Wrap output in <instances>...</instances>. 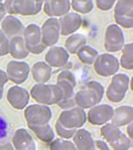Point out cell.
<instances>
[{
    "mask_svg": "<svg viewBox=\"0 0 133 150\" xmlns=\"http://www.w3.org/2000/svg\"><path fill=\"white\" fill-rule=\"evenodd\" d=\"M24 28L23 23L14 15L6 16L1 21V30L7 38L21 36L23 33Z\"/></svg>",
    "mask_w": 133,
    "mask_h": 150,
    "instance_id": "obj_19",
    "label": "cell"
},
{
    "mask_svg": "<svg viewBox=\"0 0 133 150\" xmlns=\"http://www.w3.org/2000/svg\"><path fill=\"white\" fill-rule=\"evenodd\" d=\"M9 53L17 59H22L28 56L29 52L26 48L21 36H16L9 39Z\"/></svg>",
    "mask_w": 133,
    "mask_h": 150,
    "instance_id": "obj_24",
    "label": "cell"
},
{
    "mask_svg": "<svg viewBox=\"0 0 133 150\" xmlns=\"http://www.w3.org/2000/svg\"><path fill=\"white\" fill-rule=\"evenodd\" d=\"M70 0H48L44 4V11L50 17H61L70 10Z\"/></svg>",
    "mask_w": 133,
    "mask_h": 150,
    "instance_id": "obj_20",
    "label": "cell"
},
{
    "mask_svg": "<svg viewBox=\"0 0 133 150\" xmlns=\"http://www.w3.org/2000/svg\"><path fill=\"white\" fill-rule=\"evenodd\" d=\"M83 19L77 13H68L59 19L60 35L69 36L77 31L82 26Z\"/></svg>",
    "mask_w": 133,
    "mask_h": 150,
    "instance_id": "obj_15",
    "label": "cell"
},
{
    "mask_svg": "<svg viewBox=\"0 0 133 150\" xmlns=\"http://www.w3.org/2000/svg\"><path fill=\"white\" fill-rule=\"evenodd\" d=\"M51 150H77L75 144L65 139H57L50 144Z\"/></svg>",
    "mask_w": 133,
    "mask_h": 150,
    "instance_id": "obj_32",
    "label": "cell"
},
{
    "mask_svg": "<svg viewBox=\"0 0 133 150\" xmlns=\"http://www.w3.org/2000/svg\"><path fill=\"white\" fill-rule=\"evenodd\" d=\"M104 93V86L99 82H88L83 89L75 93L76 105L83 109L91 108L102 100Z\"/></svg>",
    "mask_w": 133,
    "mask_h": 150,
    "instance_id": "obj_1",
    "label": "cell"
},
{
    "mask_svg": "<svg viewBox=\"0 0 133 150\" xmlns=\"http://www.w3.org/2000/svg\"><path fill=\"white\" fill-rule=\"evenodd\" d=\"M4 96V86H0V100H2Z\"/></svg>",
    "mask_w": 133,
    "mask_h": 150,
    "instance_id": "obj_42",
    "label": "cell"
},
{
    "mask_svg": "<svg viewBox=\"0 0 133 150\" xmlns=\"http://www.w3.org/2000/svg\"><path fill=\"white\" fill-rule=\"evenodd\" d=\"M6 98L13 108L21 110L24 109L28 104L30 96L25 88L19 85H14L9 88Z\"/></svg>",
    "mask_w": 133,
    "mask_h": 150,
    "instance_id": "obj_16",
    "label": "cell"
},
{
    "mask_svg": "<svg viewBox=\"0 0 133 150\" xmlns=\"http://www.w3.org/2000/svg\"><path fill=\"white\" fill-rule=\"evenodd\" d=\"M125 45V38L122 28L116 24L109 25L105 33V49L109 52L121 51Z\"/></svg>",
    "mask_w": 133,
    "mask_h": 150,
    "instance_id": "obj_10",
    "label": "cell"
},
{
    "mask_svg": "<svg viewBox=\"0 0 133 150\" xmlns=\"http://www.w3.org/2000/svg\"><path fill=\"white\" fill-rule=\"evenodd\" d=\"M86 120L87 117L84 109L79 107H73L62 111L58 121L66 128L77 130L85 124Z\"/></svg>",
    "mask_w": 133,
    "mask_h": 150,
    "instance_id": "obj_9",
    "label": "cell"
},
{
    "mask_svg": "<svg viewBox=\"0 0 133 150\" xmlns=\"http://www.w3.org/2000/svg\"><path fill=\"white\" fill-rule=\"evenodd\" d=\"M30 95L38 104H58L62 98V92L57 83H36L30 90Z\"/></svg>",
    "mask_w": 133,
    "mask_h": 150,
    "instance_id": "obj_3",
    "label": "cell"
},
{
    "mask_svg": "<svg viewBox=\"0 0 133 150\" xmlns=\"http://www.w3.org/2000/svg\"><path fill=\"white\" fill-rule=\"evenodd\" d=\"M40 29L42 42L45 47H52L58 43L60 36L59 19L54 17L49 18L44 22Z\"/></svg>",
    "mask_w": 133,
    "mask_h": 150,
    "instance_id": "obj_12",
    "label": "cell"
},
{
    "mask_svg": "<svg viewBox=\"0 0 133 150\" xmlns=\"http://www.w3.org/2000/svg\"><path fill=\"white\" fill-rule=\"evenodd\" d=\"M37 2H39V3H41V4H45V2H47L48 0H37Z\"/></svg>",
    "mask_w": 133,
    "mask_h": 150,
    "instance_id": "obj_43",
    "label": "cell"
},
{
    "mask_svg": "<svg viewBox=\"0 0 133 150\" xmlns=\"http://www.w3.org/2000/svg\"><path fill=\"white\" fill-rule=\"evenodd\" d=\"M76 54H77L78 59L83 63L91 65V64L94 63L96 58L98 55V52L92 46L85 45L77 51Z\"/></svg>",
    "mask_w": 133,
    "mask_h": 150,
    "instance_id": "obj_27",
    "label": "cell"
},
{
    "mask_svg": "<svg viewBox=\"0 0 133 150\" xmlns=\"http://www.w3.org/2000/svg\"><path fill=\"white\" fill-rule=\"evenodd\" d=\"M13 146L16 150H36V142L32 135L23 128L18 129L12 139Z\"/></svg>",
    "mask_w": 133,
    "mask_h": 150,
    "instance_id": "obj_18",
    "label": "cell"
},
{
    "mask_svg": "<svg viewBox=\"0 0 133 150\" xmlns=\"http://www.w3.org/2000/svg\"><path fill=\"white\" fill-rule=\"evenodd\" d=\"M9 53V38L0 44V56H5Z\"/></svg>",
    "mask_w": 133,
    "mask_h": 150,
    "instance_id": "obj_35",
    "label": "cell"
},
{
    "mask_svg": "<svg viewBox=\"0 0 133 150\" xmlns=\"http://www.w3.org/2000/svg\"><path fill=\"white\" fill-rule=\"evenodd\" d=\"M8 82V77L6 76V71L0 69V86H5V84Z\"/></svg>",
    "mask_w": 133,
    "mask_h": 150,
    "instance_id": "obj_37",
    "label": "cell"
},
{
    "mask_svg": "<svg viewBox=\"0 0 133 150\" xmlns=\"http://www.w3.org/2000/svg\"><path fill=\"white\" fill-rule=\"evenodd\" d=\"M117 0H96V5L101 11L110 10Z\"/></svg>",
    "mask_w": 133,
    "mask_h": 150,
    "instance_id": "obj_34",
    "label": "cell"
},
{
    "mask_svg": "<svg viewBox=\"0 0 133 150\" xmlns=\"http://www.w3.org/2000/svg\"><path fill=\"white\" fill-rule=\"evenodd\" d=\"M70 4L76 12L81 13H88L93 9L92 0H72Z\"/></svg>",
    "mask_w": 133,
    "mask_h": 150,
    "instance_id": "obj_31",
    "label": "cell"
},
{
    "mask_svg": "<svg viewBox=\"0 0 133 150\" xmlns=\"http://www.w3.org/2000/svg\"><path fill=\"white\" fill-rule=\"evenodd\" d=\"M42 6L43 4L37 2V0H25V4L21 13V15H36L42 10Z\"/></svg>",
    "mask_w": 133,
    "mask_h": 150,
    "instance_id": "obj_29",
    "label": "cell"
},
{
    "mask_svg": "<svg viewBox=\"0 0 133 150\" xmlns=\"http://www.w3.org/2000/svg\"><path fill=\"white\" fill-rule=\"evenodd\" d=\"M6 11L5 6L4 4L0 3V22H1L3 19L6 17Z\"/></svg>",
    "mask_w": 133,
    "mask_h": 150,
    "instance_id": "obj_39",
    "label": "cell"
},
{
    "mask_svg": "<svg viewBox=\"0 0 133 150\" xmlns=\"http://www.w3.org/2000/svg\"><path fill=\"white\" fill-rule=\"evenodd\" d=\"M94 144H95L94 150H110L107 142H105L103 140H100V139L95 140Z\"/></svg>",
    "mask_w": 133,
    "mask_h": 150,
    "instance_id": "obj_36",
    "label": "cell"
},
{
    "mask_svg": "<svg viewBox=\"0 0 133 150\" xmlns=\"http://www.w3.org/2000/svg\"><path fill=\"white\" fill-rule=\"evenodd\" d=\"M132 4L133 0H118L115 7L116 25L124 28H131L133 27Z\"/></svg>",
    "mask_w": 133,
    "mask_h": 150,
    "instance_id": "obj_11",
    "label": "cell"
},
{
    "mask_svg": "<svg viewBox=\"0 0 133 150\" xmlns=\"http://www.w3.org/2000/svg\"><path fill=\"white\" fill-rule=\"evenodd\" d=\"M52 109L43 104H32L25 108L24 116L28 125H41L49 124L52 119Z\"/></svg>",
    "mask_w": 133,
    "mask_h": 150,
    "instance_id": "obj_5",
    "label": "cell"
},
{
    "mask_svg": "<svg viewBox=\"0 0 133 150\" xmlns=\"http://www.w3.org/2000/svg\"><path fill=\"white\" fill-rule=\"evenodd\" d=\"M93 64L95 72L104 77L115 75L120 68L118 59L111 53L98 54Z\"/></svg>",
    "mask_w": 133,
    "mask_h": 150,
    "instance_id": "obj_8",
    "label": "cell"
},
{
    "mask_svg": "<svg viewBox=\"0 0 133 150\" xmlns=\"http://www.w3.org/2000/svg\"><path fill=\"white\" fill-rule=\"evenodd\" d=\"M6 76L8 80L16 84L24 83L30 73L29 65L22 61H11L6 66Z\"/></svg>",
    "mask_w": 133,
    "mask_h": 150,
    "instance_id": "obj_14",
    "label": "cell"
},
{
    "mask_svg": "<svg viewBox=\"0 0 133 150\" xmlns=\"http://www.w3.org/2000/svg\"><path fill=\"white\" fill-rule=\"evenodd\" d=\"M57 84L62 92V98L57 105L63 109H69L75 107L74 89L76 85L75 75L68 69L61 71L57 77Z\"/></svg>",
    "mask_w": 133,
    "mask_h": 150,
    "instance_id": "obj_2",
    "label": "cell"
},
{
    "mask_svg": "<svg viewBox=\"0 0 133 150\" xmlns=\"http://www.w3.org/2000/svg\"><path fill=\"white\" fill-rule=\"evenodd\" d=\"M55 129L56 132L58 133V135L65 139H69L70 138H73V136L75 135L76 130V129H69V128H66L65 126H63L58 120L56 121L55 124Z\"/></svg>",
    "mask_w": 133,
    "mask_h": 150,
    "instance_id": "obj_33",
    "label": "cell"
},
{
    "mask_svg": "<svg viewBox=\"0 0 133 150\" xmlns=\"http://www.w3.org/2000/svg\"><path fill=\"white\" fill-rule=\"evenodd\" d=\"M127 132H128V136L130 139H132V137H133V134H132V123L129 124L128 125V127H127Z\"/></svg>",
    "mask_w": 133,
    "mask_h": 150,
    "instance_id": "obj_40",
    "label": "cell"
},
{
    "mask_svg": "<svg viewBox=\"0 0 133 150\" xmlns=\"http://www.w3.org/2000/svg\"><path fill=\"white\" fill-rule=\"evenodd\" d=\"M0 150H15L13 144H11L10 142H5L0 144Z\"/></svg>",
    "mask_w": 133,
    "mask_h": 150,
    "instance_id": "obj_38",
    "label": "cell"
},
{
    "mask_svg": "<svg viewBox=\"0 0 133 150\" xmlns=\"http://www.w3.org/2000/svg\"><path fill=\"white\" fill-rule=\"evenodd\" d=\"M23 39L26 48L29 52L33 54H40L45 50V46L43 45L41 29L37 24H29L23 30Z\"/></svg>",
    "mask_w": 133,
    "mask_h": 150,
    "instance_id": "obj_7",
    "label": "cell"
},
{
    "mask_svg": "<svg viewBox=\"0 0 133 150\" xmlns=\"http://www.w3.org/2000/svg\"><path fill=\"white\" fill-rule=\"evenodd\" d=\"M1 1H2V0H0V3H1Z\"/></svg>",
    "mask_w": 133,
    "mask_h": 150,
    "instance_id": "obj_44",
    "label": "cell"
},
{
    "mask_svg": "<svg viewBox=\"0 0 133 150\" xmlns=\"http://www.w3.org/2000/svg\"><path fill=\"white\" fill-rule=\"evenodd\" d=\"M32 77L37 83H47L52 74V67H50L45 62H37L32 66L30 69Z\"/></svg>",
    "mask_w": 133,
    "mask_h": 150,
    "instance_id": "obj_22",
    "label": "cell"
},
{
    "mask_svg": "<svg viewBox=\"0 0 133 150\" xmlns=\"http://www.w3.org/2000/svg\"><path fill=\"white\" fill-rule=\"evenodd\" d=\"M28 127L34 132L37 137L45 143H51L54 139V132L49 124L41 125H28Z\"/></svg>",
    "mask_w": 133,
    "mask_h": 150,
    "instance_id": "obj_26",
    "label": "cell"
},
{
    "mask_svg": "<svg viewBox=\"0 0 133 150\" xmlns=\"http://www.w3.org/2000/svg\"><path fill=\"white\" fill-rule=\"evenodd\" d=\"M104 139L115 150H129L132 146V139L127 137L119 127L113 124H106L100 128Z\"/></svg>",
    "mask_w": 133,
    "mask_h": 150,
    "instance_id": "obj_4",
    "label": "cell"
},
{
    "mask_svg": "<svg viewBox=\"0 0 133 150\" xmlns=\"http://www.w3.org/2000/svg\"><path fill=\"white\" fill-rule=\"evenodd\" d=\"M86 38L84 35L83 34H72L71 36H69L68 38H66V42H65V49L68 51L69 53H72V54H76L77 51L83 47V45H86Z\"/></svg>",
    "mask_w": 133,
    "mask_h": 150,
    "instance_id": "obj_25",
    "label": "cell"
},
{
    "mask_svg": "<svg viewBox=\"0 0 133 150\" xmlns=\"http://www.w3.org/2000/svg\"><path fill=\"white\" fill-rule=\"evenodd\" d=\"M133 108L131 106H121L114 109L111 124L117 127L127 125L132 123Z\"/></svg>",
    "mask_w": 133,
    "mask_h": 150,
    "instance_id": "obj_21",
    "label": "cell"
},
{
    "mask_svg": "<svg viewBox=\"0 0 133 150\" xmlns=\"http://www.w3.org/2000/svg\"><path fill=\"white\" fill-rule=\"evenodd\" d=\"M69 53L61 46H52L45 54V62L53 68H62L69 62Z\"/></svg>",
    "mask_w": 133,
    "mask_h": 150,
    "instance_id": "obj_17",
    "label": "cell"
},
{
    "mask_svg": "<svg viewBox=\"0 0 133 150\" xmlns=\"http://www.w3.org/2000/svg\"><path fill=\"white\" fill-rule=\"evenodd\" d=\"M114 108L108 104H98L91 108L86 117L93 125H104L112 119Z\"/></svg>",
    "mask_w": 133,
    "mask_h": 150,
    "instance_id": "obj_13",
    "label": "cell"
},
{
    "mask_svg": "<svg viewBox=\"0 0 133 150\" xmlns=\"http://www.w3.org/2000/svg\"><path fill=\"white\" fill-rule=\"evenodd\" d=\"M74 144L77 150H94V139L91 132L85 129L76 130L73 136Z\"/></svg>",
    "mask_w": 133,
    "mask_h": 150,
    "instance_id": "obj_23",
    "label": "cell"
},
{
    "mask_svg": "<svg viewBox=\"0 0 133 150\" xmlns=\"http://www.w3.org/2000/svg\"><path fill=\"white\" fill-rule=\"evenodd\" d=\"M6 39H7V38H6V35L3 33V31L1 30V29H0V44L3 43Z\"/></svg>",
    "mask_w": 133,
    "mask_h": 150,
    "instance_id": "obj_41",
    "label": "cell"
},
{
    "mask_svg": "<svg viewBox=\"0 0 133 150\" xmlns=\"http://www.w3.org/2000/svg\"><path fill=\"white\" fill-rule=\"evenodd\" d=\"M120 65L128 70L133 69V44L129 43L123 46Z\"/></svg>",
    "mask_w": 133,
    "mask_h": 150,
    "instance_id": "obj_28",
    "label": "cell"
},
{
    "mask_svg": "<svg viewBox=\"0 0 133 150\" xmlns=\"http://www.w3.org/2000/svg\"><path fill=\"white\" fill-rule=\"evenodd\" d=\"M129 77L126 74H115L112 77L111 83L107 90L108 99L115 103L121 102L127 93L129 85Z\"/></svg>",
    "mask_w": 133,
    "mask_h": 150,
    "instance_id": "obj_6",
    "label": "cell"
},
{
    "mask_svg": "<svg viewBox=\"0 0 133 150\" xmlns=\"http://www.w3.org/2000/svg\"><path fill=\"white\" fill-rule=\"evenodd\" d=\"M25 4V0H6L4 4L6 13L10 15L21 14L23 6Z\"/></svg>",
    "mask_w": 133,
    "mask_h": 150,
    "instance_id": "obj_30",
    "label": "cell"
}]
</instances>
